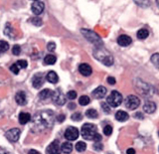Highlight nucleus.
Segmentation results:
<instances>
[{"instance_id": "obj_1", "label": "nucleus", "mask_w": 159, "mask_h": 154, "mask_svg": "<svg viewBox=\"0 0 159 154\" xmlns=\"http://www.w3.org/2000/svg\"><path fill=\"white\" fill-rule=\"evenodd\" d=\"M54 123V113L51 111H41L37 113L32 119V130L35 132H41L50 128Z\"/></svg>"}, {"instance_id": "obj_2", "label": "nucleus", "mask_w": 159, "mask_h": 154, "mask_svg": "<svg viewBox=\"0 0 159 154\" xmlns=\"http://www.w3.org/2000/svg\"><path fill=\"white\" fill-rule=\"evenodd\" d=\"M93 56L101 63L106 65V66H111V65L113 64L112 55L109 53L107 49H104L103 47L94 49L93 50Z\"/></svg>"}, {"instance_id": "obj_3", "label": "nucleus", "mask_w": 159, "mask_h": 154, "mask_svg": "<svg viewBox=\"0 0 159 154\" xmlns=\"http://www.w3.org/2000/svg\"><path fill=\"white\" fill-rule=\"evenodd\" d=\"M81 32L84 35V37L86 38L89 42L93 44L94 46H96V48H101L103 46V42L102 38L99 37L96 32H93L89 29H82Z\"/></svg>"}, {"instance_id": "obj_4", "label": "nucleus", "mask_w": 159, "mask_h": 154, "mask_svg": "<svg viewBox=\"0 0 159 154\" xmlns=\"http://www.w3.org/2000/svg\"><path fill=\"white\" fill-rule=\"evenodd\" d=\"M97 133V126L93 123H84L82 126V136L87 140H93Z\"/></svg>"}, {"instance_id": "obj_5", "label": "nucleus", "mask_w": 159, "mask_h": 154, "mask_svg": "<svg viewBox=\"0 0 159 154\" xmlns=\"http://www.w3.org/2000/svg\"><path fill=\"white\" fill-rule=\"evenodd\" d=\"M122 102V96L117 91H113L107 98V103L111 107H117Z\"/></svg>"}, {"instance_id": "obj_6", "label": "nucleus", "mask_w": 159, "mask_h": 154, "mask_svg": "<svg viewBox=\"0 0 159 154\" xmlns=\"http://www.w3.org/2000/svg\"><path fill=\"white\" fill-rule=\"evenodd\" d=\"M139 104H140V99H139L136 96H128L125 99V106L128 108V109H135L139 106Z\"/></svg>"}, {"instance_id": "obj_7", "label": "nucleus", "mask_w": 159, "mask_h": 154, "mask_svg": "<svg viewBox=\"0 0 159 154\" xmlns=\"http://www.w3.org/2000/svg\"><path fill=\"white\" fill-rule=\"evenodd\" d=\"M51 98L54 102V103L57 104V106H63V104L66 103V97L64 96L60 89H57V91L53 92Z\"/></svg>"}, {"instance_id": "obj_8", "label": "nucleus", "mask_w": 159, "mask_h": 154, "mask_svg": "<svg viewBox=\"0 0 159 154\" xmlns=\"http://www.w3.org/2000/svg\"><path fill=\"white\" fill-rule=\"evenodd\" d=\"M78 137H79V130L77 127L69 126L66 129V131H65V138L69 141L76 140Z\"/></svg>"}, {"instance_id": "obj_9", "label": "nucleus", "mask_w": 159, "mask_h": 154, "mask_svg": "<svg viewBox=\"0 0 159 154\" xmlns=\"http://www.w3.org/2000/svg\"><path fill=\"white\" fill-rule=\"evenodd\" d=\"M5 136L10 142H16L20 137V129L19 128H12L5 133Z\"/></svg>"}, {"instance_id": "obj_10", "label": "nucleus", "mask_w": 159, "mask_h": 154, "mask_svg": "<svg viewBox=\"0 0 159 154\" xmlns=\"http://www.w3.org/2000/svg\"><path fill=\"white\" fill-rule=\"evenodd\" d=\"M61 153V148H60L58 141H53L46 149V154H60Z\"/></svg>"}, {"instance_id": "obj_11", "label": "nucleus", "mask_w": 159, "mask_h": 154, "mask_svg": "<svg viewBox=\"0 0 159 154\" xmlns=\"http://www.w3.org/2000/svg\"><path fill=\"white\" fill-rule=\"evenodd\" d=\"M117 43L119 46H121V47H127L132 43V40L130 37L127 36V35H120V36L117 38Z\"/></svg>"}, {"instance_id": "obj_12", "label": "nucleus", "mask_w": 159, "mask_h": 154, "mask_svg": "<svg viewBox=\"0 0 159 154\" xmlns=\"http://www.w3.org/2000/svg\"><path fill=\"white\" fill-rule=\"evenodd\" d=\"M79 72L81 73L83 76L89 77V76H91V75H92L93 69L88 64H81V65H80V67H79Z\"/></svg>"}, {"instance_id": "obj_13", "label": "nucleus", "mask_w": 159, "mask_h": 154, "mask_svg": "<svg viewBox=\"0 0 159 154\" xmlns=\"http://www.w3.org/2000/svg\"><path fill=\"white\" fill-rule=\"evenodd\" d=\"M44 8H45V4L41 1H35L32 4V12L36 15L41 14L44 11Z\"/></svg>"}, {"instance_id": "obj_14", "label": "nucleus", "mask_w": 159, "mask_h": 154, "mask_svg": "<svg viewBox=\"0 0 159 154\" xmlns=\"http://www.w3.org/2000/svg\"><path fill=\"white\" fill-rule=\"evenodd\" d=\"M155 109H156V104L153 102L147 101V102H145V103L143 104V111L148 113V114L153 113L154 111H155Z\"/></svg>"}, {"instance_id": "obj_15", "label": "nucleus", "mask_w": 159, "mask_h": 154, "mask_svg": "<svg viewBox=\"0 0 159 154\" xmlns=\"http://www.w3.org/2000/svg\"><path fill=\"white\" fill-rule=\"evenodd\" d=\"M106 93H107V88L102 86H101V87H98L93 92V96L98 99H101V98L106 97Z\"/></svg>"}, {"instance_id": "obj_16", "label": "nucleus", "mask_w": 159, "mask_h": 154, "mask_svg": "<svg viewBox=\"0 0 159 154\" xmlns=\"http://www.w3.org/2000/svg\"><path fill=\"white\" fill-rule=\"evenodd\" d=\"M15 101L19 104V106H25L27 103V97L26 93L24 92H18L15 96Z\"/></svg>"}, {"instance_id": "obj_17", "label": "nucleus", "mask_w": 159, "mask_h": 154, "mask_svg": "<svg viewBox=\"0 0 159 154\" xmlns=\"http://www.w3.org/2000/svg\"><path fill=\"white\" fill-rule=\"evenodd\" d=\"M32 84H33V87L35 88H41L43 86V84H44V78L41 74H39L37 75V76H35L34 79H33V81H32Z\"/></svg>"}, {"instance_id": "obj_18", "label": "nucleus", "mask_w": 159, "mask_h": 154, "mask_svg": "<svg viewBox=\"0 0 159 154\" xmlns=\"http://www.w3.org/2000/svg\"><path fill=\"white\" fill-rule=\"evenodd\" d=\"M46 79H47V81L49 83H51V84H57L59 82V77H58V75L56 72H49L47 74V76H46Z\"/></svg>"}, {"instance_id": "obj_19", "label": "nucleus", "mask_w": 159, "mask_h": 154, "mask_svg": "<svg viewBox=\"0 0 159 154\" xmlns=\"http://www.w3.org/2000/svg\"><path fill=\"white\" fill-rule=\"evenodd\" d=\"M128 114L127 112L123 111H118L116 113V119L120 122H123V121H126L128 119Z\"/></svg>"}, {"instance_id": "obj_20", "label": "nucleus", "mask_w": 159, "mask_h": 154, "mask_svg": "<svg viewBox=\"0 0 159 154\" xmlns=\"http://www.w3.org/2000/svg\"><path fill=\"white\" fill-rule=\"evenodd\" d=\"M31 120V116L28 112H21L19 114V122L21 124H26Z\"/></svg>"}, {"instance_id": "obj_21", "label": "nucleus", "mask_w": 159, "mask_h": 154, "mask_svg": "<svg viewBox=\"0 0 159 154\" xmlns=\"http://www.w3.org/2000/svg\"><path fill=\"white\" fill-rule=\"evenodd\" d=\"M61 151L65 154H69L71 153L73 150V145L71 142H64L62 145H61Z\"/></svg>"}, {"instance_id": "obj_22", "label": "nucleus", "mask_w": 159, "mask_h": 154, "mask_svg": "<svg viewBox=\"0 0 159 154\" xmlns=\"http://www.w3.org/2000/svg\"><path fill=\"white\" fill-rule=\"evenodd\" d=\"M52 94H53V91L49 88H45L39 93V97L41 99H48L50 97H52Z\"/></svg>"}, {"instance_id": "obj_23", "label": "nucleus", "mask_w": 159, "mask_h": 154, "mask_svg": "<svg viewBox=\"0 0 159 154\" xmlns=\"http://www.w3.org/2000/svg\"><path fill=\"white\" fill-rule=\"evenodd\" d=\"M4 34L6 35V36L10 37V38H14V37H15L14 29H13V27H11V25H10L9 23H7V24H6V26H5Z\"/></svg>"}, {"instance_id": "obj_24", "label": "nucleus", "mask_w": 159, "mask_h": 154, "mask_svg": "<svg viewBox=\"0 0 159 154\" xmlns=\"http://www.w3.org/2000/svg\"><path fill=\"white\" fill-rule=\"evenodd\" d=\"M57 62V58L54 55H47L44 59V64L46 65H54Z\"/></svg>"}, {"instance_id": "obj_25", "label": "nucleus", "mask_w": 159, "mask_h": 154, "mask_svg": "<svg viewBox=\"0 0 159 154\" xmlns=\"http://www.w3.org/2000/svg\"><path fill=\"white\" fill-rule=\"evenodd\" d=\"M148 35H149L148 30L145 29V28H142L140 30H138V32H137V38L140 39V40H144V39H146L148 37Z\"/></svg>"}, {"instance_id": "obj_26", "label": "nucleus", "mask_w": 159, "mask_h": 154, "mask_svg": "<svg viewBox=\"0 0 159 154\" xmlns=\"http://www.w3.org/2000/svg\"><path fill=\"white\" fill-rule=\"evenodd\" d=\"M133 1L141 8H147L150 5V1L149 0H133Z\"/></svg>"}, {"instance_id": "obj_27", "label": "nucleus", "mask_w": 159, "mask_h": 154, "mask_svg": "<svg viewBox=\"0 0 159 154\" xmlns=\"http://www.w3.org/2000/svg\"><path fill=\"white\" fill-rule=\"evenodd\" d=\"M86 116L89 117V118H97L98 116V113L96 109L93 108H89L86 111Z\"/></svg>"}, {"instance_id": "obj_28", "label": "nucleus", "mask_w": 159, "mask_h": 154, "mask_svg": "<svg viewBox=\"0 0 159 154\" xmlns=\"http://www.w3.org/2000/svg\"><path fill=\"white\" fill-rule=\"evenodd\" d=\"M89 102H91V98L88 96H82L79 98V103L81 104V106H88Z\"/></svg>"}, {"instance_id": "obj_29", "label": "nucleus", "mask_w": 159, "mask_h": 154, "mask_svg": "<svg viewBox=\"0 0 159 154\" xmlns=\"http://www.w3.org/2000/svg\"><path fill=\"white\" fill-rule=\"evenodd\" d=\"M76 149H77L78 152H84L87 149V144L84 141H79L76 144Z\"/></svg>"}, {"instance_id": "obj_30", "label": "nucleus", "mask_w": 159, "mask_h": 154, "mask_svg": "<svg viewBox=\"0 0 159 154\" xmlns=\"http://www.w3.org/2000/svg\"><path fill=\"white\" fill-rule=\"evenodd\" d=\"M150 60H151V63L159 70V54L158 53L153 54Z\"/></svg>"}, {"instance_id": "obj_31", "label": "nucleus", "mask_w": 159, "mask_h": 154, "mask_svg": "<svg viewBox=\"0 0 159 154\" xmlns=\"http://www.w3.org/2000/svg\"><path fill=\"white\" fill-rule=\"evenodd\" d=\"M8 49H9V44L1 40V41H0V54L6 52Z\"/></svg>"}, {"instance_id": "obj_32", "label": "nucleus", "mask_w": 159, "mask_h": 154, "mask_svg": "<svg viewBox=\"0 0 159 154\" xmlns=\"http://www.w3.org/2000/svg\"><path fill=\"white\" fill-rule=\"evenodd\" d=\"M72 120L74 121H80V120H82V118H83V116H82V113H80V112H75L72 114Z\"/></svg>"}, {"instance_id": "obj_33", "label": "nucleus", "mask_w": 159, "mask_h": 154, "mask_svg": "<svg viewBox=\"0 0 159 154\" xmlns=\"http://www.w3.org/2000/svg\"><path fill=\"white\" fill-rule=\"evenodd\" d=\"M16 65L18 66L19 69H25V68H27L28 63L25 61V60H19V61L16 63Z\"/></svg>"}, {"instance_id": "obj_34", "label": "nucleus", "mask_w": 159, "mask_h": 154, "mask_svg": "<svg viewBox=\"0 0 159 154\" xmlns=\"http://www.w3.org/2000/svg\"><path fill=\"white\" fill-rule=\"evenodd\" d=\"M103 133L106 134L107 136H109L112 133V127L111 125H106L103 128Z\"/></svg>"}, {"instance_id": "obj_35", "label": "nucleus", "mask_w": 159, "mask_h": 154, "mask_svg": "<svg viewBox=\"0 0 159 154\" xmlns=\"http://www.w3.org/2000/svg\"><path fill=\"white\" fill-rule=\"evenodd\" d=\"M20 52H21V48H20L19 45H15V46H13L12 53L15 55V56H18V55L20 54Z\"/></svg>"}, {"instance_id": "obj_36", "label": "nucleus", "mask_w": 159, "mask_h": 154, "mask_svg": "<svg viewBox=\"0 0 159 154\" xmlns=\"http://www.w3.org/2000/svg\"><path fill=\"white\" fill-rule=\"evenodd\" d=\"M67 97L69 99H75L77 97V92L75 91H70L68 93H67Z\"/></svg>"}, {"instance_id": "obj_37", "label": "nucleus", "mask_w": 159, "mask_h": 154, "mask_svg": "<svg viewBox=\"0 0 159 154\" xmlns=\"http://www.w3.org/2000/svg\"><path fill=\"white\" fill-rule=\"evenodd\" d=\"M31 22L34 24V25H36V26H40V25H42V20L40 19V18H37V17H34L31 19Z\"/></svg>"}, {"instance_id": "obj_38", "label": "nucleus", "mask_w": 159, "mask_h": 154, "mask_svg": "<svg viewBox=\"0 0 159 154\" xmlns=\"http://www.w3.org/2000/svg\"><path fill=\"white\" fill-rule=\"evenodd\" d=\"M10 70H11V72L13 73V74H15V75H17L18 73H19V68H18V66L16 64H14V65H12L11 67H10Z\"/></svg>"}, {"instance_id": "obj_39", "label": "nucleus", "mask_w": 159, "mask_h": 154, "mask_svg": "<svg viewBox=\"0 0 159 154\" xmlns=\"http://www.w3.org/2000/svg\"><path fill=\"white\" fill-rule=\"evenodd\" d=\"M47 49H48V51L50 52H53L55 49H56V44H55L54 42H50L48 44V46H47Z\"/></svg>"}, {"instance_id": "obj_40", "label": "nucleus", "mask_w": 159, "mask_h": 154, "mask_svg": "<svg viewBox=\"0 0 159 154\" xmlns=\"http://www.w3.org/2000/svg\"><path fill=\"white\" fill-rule=\"evenodd\" d=\"M93 148L96 149V150H98V151H101L102 149L103 148V145L101 142H96L93 144Z\"/></svg>"}, {"instance_id": "obj_41", "label": "nucleus", "mask_w": 159, "mask_h": 154, "mask_svg": "<svg viewBox=\"0 0 159 154\" xmlns=\"http://www.w3.org/2000/svg\"><path fill=\"white\" fill-rule=\"evenodd\" d=\"M102 107L103 108V111L104 112H107V113L111 112V109H109V106H108L107 102H102Z\"/></svg>"}, {"instance_id": "obj_42", "label": "nucleus", "mask_w": 159, "mask_h": 154, "mask_svg": "<svg viewBox=\"0 0 159 154\" xmlns=\"http://www.w3.org/2000/svg\"><path fill=\"white\" fill-rule=\"evenodd\" d=\"M93 140V141H96V142H101V140H102V136H101V134H98V133L97 132Z\"/></svg>"}, {"instance_id": "obj_43", "label": "nucleus", "mask_w": 159, "mask_h": 154, "mask_svg": "<svg viewBox=\"0 0 159 154\" xmlns=\"http://www.w3.org/2000/svg\"><path fill=\"white\" fill-rule=\"evenodd\" d=\"M107 83L109 84H116V79H114L113 77H108L107 78Z\"/></svg>"}, {"instance_id": "obj_44", "label": "nucleus", "mask_w": 159, "mask_h": 154, "mask_svg": "<svg viewBox=\"0 0 159 154\" xmlns=\"http://www.w3.org/2000/svg\"><path fill=\"white\" fill-rule=\"evenodd\" d=\"M127 154H135V149H133V148H128L127 149V151H126Z\"/></svg>"}, {"instance_id": "obj_45", "label": "nucleus", "mask_w": 159, "mask_h": 154, "mask_svg": "<svg viewBox=\"0 0 159 154\" xmlns=\"http://www.w3.org/2000/svg\"><path fill=\"white\" fill-rule=\"evenodd\" d=\"M134 116L137 117V118H139V119H142V118H143V116H142V113H141V112H137V113H135V114H134Z\"/></svg>"}, {"instance_id": "obj_46", "label": "nucleus", "mask_w": 159, "mask_h": 154, "mask_svg": "<svg viewBox=\"0 0 159 154\" xmlns=\"http://www.w3.org/2000/svg\"><path fill=\"white\" fill-rule=\"evenodd\" d=\"M28 154H41V153L37 150H35V149H31V150L28 152Z\"/></svg>"}, {"instance_id": "obj_47", "label": "nucleus", "mask_w": 159, "mask_h": 154, "mask_svg": "<svg viewBox=\"0 0 159 154\" xmlns=\"http://www.w3.org/2000/svg\"><path fill=\"white\" fill-rule=\"evenodd\" d=\"M58 120H59L60 122L65 120V116H64V114H62V116H58Z\"/></svg>"}, {"instance_id": "obj_48", "label": "nucleus", "mask_w": 159, "mask_h": 154, "mask_svg": "<svg viewBox=\"0 0 159 154\" xmlns=\"http://www.w3.org/2000/svg\"><path fill=\"white\" fill-rule=\"evenodd\" d=\"M0 154H10L8 151H6V150H3V149H1L0 148Z\"/></svg>"}, {"instance_id": "obj_49", "label": "nucleus", "mask_w": 159, "mask_h": 154, "mask_svg": "<svg viewBox=\"0 0 159 154\" xmlns=\"http://www.w3.org/2000/svg\"><path fill=\"white\" fill-rule=\"evenodd\" d=\"M156 4H157V6L159 8V0H156Z\"/></svg>"}, {"instance_id": "obj_50", "label": "nucleus", "mask_w": 159, "mask_h": 154, "mask_svg": "<svg viewBox=\"0 0 159 154\" xmlns=\"http://www.w3.org/2000/svg\"><path fill=\"white\" fill-rule=\"evenodd\" d=\"M35 1H39V0H35Z\"/></svg>"}, {"instance_id": "obj_51", "label": "nucleus", "mask_w": 159, "mask_h": 154, "mask_svg": "<svg viewBox=\"0 0 159 154\" xmlns=\"http://www.w3.org/2000/svg\"><path fill=\"white\" fill-rule=\"evenodd\" d=\"M158 135H159V132H158Z\"/></svg>"}]
</instances>
